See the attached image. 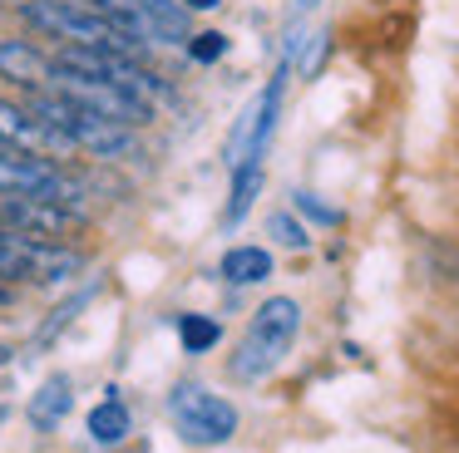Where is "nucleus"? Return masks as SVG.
Instances as JSON below:
<instances>
[{
  "label": "nucleus",
  "mask_w": 459,
  "mask_h": 453,
  "mask_svg": "<svg viewBox=\"0 0 459 453\" xmlns=\"http://www.w3.org/2000/svg\"><path fill=\"white\" fill-rule=\"evenodd\" d=\"M21 15H25V25H35L40 35L60 39V45L143 59V39H134L129 30H119L100 5H90V0H30Z\"/></svg>",
  "instance_id": "f257e3e1"
},
{
  "label": "nucleus",
  "mask_w": 459,
  "mask_h": 453,
  "mask_svg": "<svg viewBox=\"0 0 459 453\" xmlns=\"http://www.w3.org/2000/svg\"><path fill=\"white\" fill-rule=\"evenodd\" d=\"M297 335H301V305L291 301V295H267V301L252 311L247 330H242L238 350H232V360H228L232 380H242V384L267 380V374L287 360Z\"/></svg>",
  "instance_id": "f03ea898"
},
{
  "label": "nucleus",
  "mask_w": 459,
  "mask_h": 453,
  "mask_svg": "<svg viewBox=\"0 0 459 453\" xmlns=\"http://www.w3.org/2000/svg\"><path fill=\"white\" fill-rule=\"evenodd\" d=\"M25 104H30L35 114H40L45 124L55 128V133H65L74 148H84V153H94V158L124 153V148L134 143V128H129V124H114V118L94 114V108L74 104V98L55 94V89H40V94H25Z\"/></svg>",
  "instance_id": "7ed1b4c3"
},
{
  "label": "nucleus",
  "mask_w": 459,
  "mask_h": 453,
  "mask_svg": "<svg viewBox=\"0 0 459 453\" xmlns=\"http://www.w3.org/2000/svg\"><path fill=\"white\" fill-rule=\"evenodd\" d=\"M50 89L65 98H74V104H84V108H94V114L114 118V124H129V128H143L153 118V108L143 104V98H134L124 84H114V79H104V74H90V69H74V64H65V59H55Z\"/></svg>",
  "instance_id": "20e7f679"
},
{
  "label": "nucleus",
  "mask_w": 459,
  "mask_h": 453,
  "mask_svg": "<svg viewBox=\"0 0 459 453\" xmlns=\"http://www.w3.org/2000/svg\"><path fill=\"white\" fill-rule=\"evenodd\" d=\"M169 419H173V429L188 443H198V449L228 443L232 433H238V409H232V399H222V394L203 389V384H193V380L169 394Z\"/></svg>",
  "instance_id": "39448f33"
},
{
  "label": "nucleus",
  "mask_w": 459,
  "mask_h": 453,
  "mask_svg": "<svg viewBox=\"0 0 459 453\" xmlns=\"http://www.w3.org/2000/svg\"><path fill=\"white\" fill-rule=\"evenodd\" d=\"M0 197H50V202L80 207L84 202V187L74 183L55 158L11 148V153L0 158Z\"/></svg>",
  "instance_id": "423d86ee"
},
{
  "label": "nucleus",
  "mask_w": 459,
  "mask_h": 453,
  "mask_svg": "<svg viewBox=\"0 0 459 453\" xmlns=\"http://www.w3.org/2000/svg\"><path fill=\"white\" fill-rule=\"evenodd\" d=\"M90 5H100L104 15L114 20L119 30H129L134 39H143V45H188V15L193 10L183 5V0H90Z\"/></svg>",
  "instance_id": "0eeeda50"
},
{
  "label": "nucleus",
  "mask_w": 459,
  "mask_h": 453,
  "mask_svg": "<svg viewBox=\"0 0 459 453\" xmlns=\"http://www.w3.org/2000/svg\"><path fill=\"white\" fill-rule=\"evenodd\" d=\"M0 226L70 246L84 232V212L80 207H65V202H50V197H5L0 202Z\"/></svg>",
  "instance_id": "6e6552de"
},
{
  "label": "nucleus",
  "mask_w": 459,
  "mask_h": 453,
  "mask_svg": "<svg viewBox=\"0 0 459 453\" xmlns=\"http://www.w3.org/2000/svg\"><path fill=\"white\" fill-rule=\"evenodd\" d=\"M281 94H287V64L267 79V89L252 98L247 114H242V124L232 128V138H228V163L232 167H238L242 158H262V153H267V138H272L277 114H281Z\"/></svg>",
  "instance_id": "1a4fd4ad"
},
{
  "label": "nucleus",
  "mask_w": 459,
  "mask_h": 453,
  "mask_svg": "<svg viewBox=\"0 0 459 453\" xmlns=\"http://www.w3.org/2000/svg\"><path fill=\"white\" fill-rule=\"evenodd\" d=\"M0 138L11 148H25V153H40V158H55V153H70V138L55 133L30 104H15V98L0 94Z\"/></svg>",
  "instance_id": "9d476101"
},
{
  "label": "nucleus",
  "mask_w": 459,
  "mask_h": 453,
  "mask_svg": "<svg viewBox=\"0 0 459 453\" xmlns=\"http://www.w3.org/2000/svg\"><path fill=\"white\" fill-rule=\"evenodd\" d=\"M0 79H11L25 94H40L55 79V59L40 55L30 39H0Z\"/></svg>",
  "instance_id": "9b49d317"
},
{
  "label": "nucleus",
  "mask_w": 459,
  "mask_h": 453,
  "mask_svg": "<svg viewBox=\"0 0 459 453\" xmlns=\"http://www.w3.org/2000/svg\"><path fill=\"white\" fill-rule=\"evenodd\" d=\"M70 404H74V384H70V374H50V380H45L40 389H35L30 409H25V419H30V429L50 433V429H60V423H65Z\"/></svg>",
  "instance_id": "f8f14e48"
},
{
  "label": "nucleus",
  "mask_w": 459,
  "mask_h": 453,
  "mask_svg": "<svg viewBox=\"0 0 459 453\" xmlns=\"http://www.w3.org/2000/svg\"><path fill=\"white\" fill-rule=\"evenodd\" d=\"M218 276L228 286H257L272 276V252L267 246H228L218 261Z\"/></svg>",
  "instance_id": "ddd939ff"
},
{
  "label": "nucleus",
  "mask_w": 459,
  "mask_h": 453,
  "mask_svg": "<svg viewBox=\"0 0 459 453\" xmlns=\"http://www.w3.org/2000/svg\"><path fill=\"white\" fill-rule=\"evenodd\" d=\"M262 158H242L238 167H232V192H228V207H222V222L228 226H238L242 217L252 212V202H257V192H262Z\"/></svg>",
  "instance_id": "4468645a"
},
{
  "label": "nucleus",
  "mask_w": 459,
  "mask_h": 453,
  "mask_svg": "<svg viewBox=\"0 0 459 453\" xmlns=\"http://www.w3.org/2000/svg\"><path fill=\"white\" fill-rule=\"evenodd\" d=\"M90 439L100 443V449H114V443L129 439V409H124L114 394H109L104 404H94V409H90Z\"/></svg>",
  "instance_id": "2eb2a0df"
},
{
  "label": "nucleus",
  "mask_w": 459,
  "mask_h": 453,
  "mask_svg": "<svg viewBox=\"0 0 459 453\" xmlns=\"http://www.w3.org/2000/svg\"><path fill=\"white\" fill-rule=\"evenodd\" d=\"M178 340L188 355H208L212 345L222 340V325L212 321V315H198V311H183L178 315Z\"/></svg>",
  "instance_id": "dca6fc26"
},
{
  "label": "nucleus",
  "mask_w": 459,
  "mask_h": 453,
  "mask_svg": "<svg viewBox=\"0 0 459 453\" xmlns=\"http://www.w3.org/2000/svg\"><path fill=\"white\" fill-rule=\"evenodd\" d=\"M267 232H272V242L287 246V252H301V246L311 242L307 222H301L297 212H272V217H267Z\"/></svg>",
  "instance_id": "f3484780"
},
{
  "label": "nucleus",
  "mask_w": 459,
  "mask_h": 453,
  "mask_svg": "<svg viewBox=\"0 0 459 453\" xmlns=\"http://www.w3.org/2000/svg\"><path fill=\"white\" fill-rule=\"evenodd\" d=\"M188 55L198 59V64H212V59L228 55V35H222V30H203V35L188 39Z\"/></svg>",
  "instance_id": "a211bd4d"
},
{
  "label": "nucleus",
  "mask_w": 459,
  "mask_h": 453,
  "mask_svg": "<svg viewBox=\"0 0 459 453\" xmlns=\"http://www.w3.org/2000/svg\"><path fill=\"white\" fill-rule=\"evenodd\" d=\"M297 217H311V222H321V226H341V212L326 207L316 192H297Z\"/></svg>",
  "instance_id": "6ab92c4d"
},
{
  "label": "nucleus",
  "mask_w": 459,
  "mask_h": 453,
  "mask_svg": "<svg viewBox=\"0 0 459 453\" xmlns=\"http://www.w3.org/2000/svg\"><path fill=\"white\" fill-rule=\"evenodd\" d=\"M183 5H188V10H218L222 0H183Z\"/></svg>",
  "instance_id": "aec40b11"
},
{
  "label": "nucleus",
  "mask_w": 459,
  "mask_h": 453,
  "mask_svg": "<svg viewBox=\"0 0 459 453\" xmlns=\"http://www.w3.org/2000/svg\"><path fill=\"white\" fill-rule=\"evenodd\" d=\"M5 360H11V345H0V364H5Z\"/></svg>",
  "instance_id": "412c9836"
},
{
  "label": "nucleus",
  "mask_w": 459,
  "mask_h": 453,
  "mask_svg": "<svg viewBox=\"0 0 459 453\" xmlns=\"http://www.w3.org/2000/svg\"><path fill=\"white\" fill-rule=\"evenodd\" d=\"M0 5H21V10H25V5H30V0H0Z\"/></svg>",
  "instance_id": "4be33fe9"
},
{
  "label": "nucleus",
  "mask_w": 459,
  "mask_h": 453,
  "mask_svg": "<svg viewBox=\"0 0 459 453\" xmlns=\"http://www.w3.org/2000/svg\"><path fill=\"white\" fill-rule=\"evenodd\" d=\"M311 5H316V0H297V10H311Z\"/></svg>",
  "instance_id": "5701e85b"
},
{
  "label": "nucleus",
  "mask_w": 459,
  "mask_h": 453,
  "mask_svg": "<svg viewBox=\"0 0 459 453\" xmlns=\"http://www.w3.org/2000/svg\"><path fill=\"white\" fill-rule=\"evenodd\" d=\"M5 153H11V143H5V138H0V158H5Z\"/></svg>",
  "instance_id": "b1692460"
},
{
  "label": "nucleus",
  "mask_w": 459,
  "mask_h": 453,
  "mask_svg": "<svg viewBox=\"0 0 459 453\" xmlns=\"http://www.w3.org/2000/svg\"><path fill=\"white\" fill-rule=\"evenodd\" d=\"M5 295H11V291H5V286H0V301H5Z\"/></svg>",
  "instance_id": "393cba45"
}]
</instances>
